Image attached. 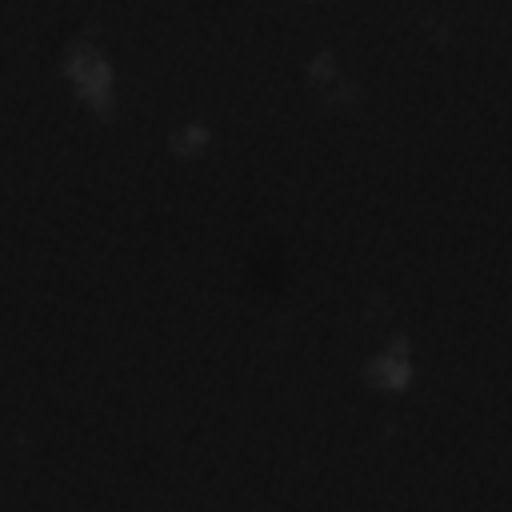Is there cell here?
I'll return each mask as SVG.
<instances>
[{
  "mask_svg": "<svg viewBox=\"0 0 512 512\" xmlns=\"http://www.w3.org/2000/svg\"><path fill=\"white\" fill-rule=\"evenodd\" d=\"M56 72L68 84L72 100L88 116H96V120L116 116V108H120V72H116V60H112L108 44L96 32H88V28L68 32L60 52H56Z\"/></svg>",
  "mask_w": 512,
  "mask_h": 512,
  "instance_id": "cell-1",
  "label": "cell"
},
{
  "mask_svg": "<svg viewBox=\"0 0 512 512\" xmlns=\"http://www.w3.org/2000/svg\"><path fill=\"white\" fill-rule=\"evenodd\" d=\"M356 376L376 396H408L420 380V352L408 332H384L356 364Z\"/></svg>",
  "mask_w": 512,
  "mask_h": 512,
  "instance_id": "cell-2",
  "label": "cell"
},
{
  "mask_svg": "<svg viewBox=\"0 0 512 512\" xmlns=\"http://www.w3.org/2000/svg\"><path fill=\"white\" fill-rule=\"evenodd\" d=\"M304 80L312 88V96L332 108V112H352L364 104V84L360 76L352 72V64L340 60L336 48H316L308 60H304Z\"/></svg>",
  "mask_w": 512,
  "mask_h": 512,
  "instance_id": "cell-3",
  "label": "cell"
},
{
  "mask_svg": "<svg viewBox=\"0 0 512 512\" xmlns=\"http://www.w3.org/2000/svg\"><path fill=\"white\" fill-rule=\"evenodd\" d=\"M164 148H168L172 160H200L212 148V124L204 116H184V120L168 124Z\"/></svg>",
  "mask_w": 512,
  "mask_h": 512,
  "instance_id": "cell-4",
  "label": "cell"
}]
</instances>
